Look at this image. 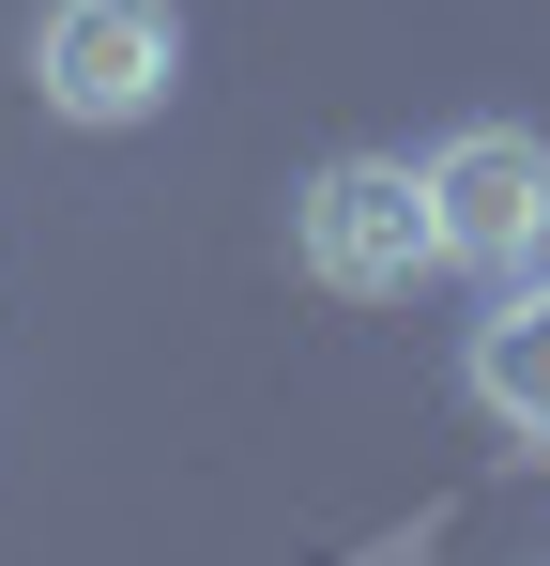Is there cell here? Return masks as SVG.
Listing matches in <instances>:
<instances>
[{
    "mask_svg": "<svg viewBox=\"0 0 550 566\" xmlns=\"http://www.w3.org/2000/svg\"><path fill=\"white\" fill-rule=\"evenodd\" d=\"M290 261L321 291H352V306H398V291L444 261V230H429V169H398V154H337V169H306L290 199Z\"/></svg>",
    "mask_w": 550,
    "mask_h": 566,
    "instance_id": "obj_1",
    "label": "cell"
},
{
    "mask_svg": "<svg viewBox=\"0 0 550 566\" xmlns=\"http://www.w3.org/2000/svg\"><path fill=\"white\" fill-rule=\"evenodd\" d=\"M429 230L458 276H550V138L536 123H458L429 154Z\"/></svg>",
    "mask_w": 550,
    "mask_h": 566,
    "instance_id": "obj_2",
    "label": "cell"
},
{
    "mask_svg": "<svg viewBox=\"0 0 550 566\" xmlns=\"http://www.w3.org/2000/svg\"><path fill=\"white\" fill-rule=\"evenodd\" d=\"M183 77V15L169 0H46V31H31V93L46 123H154Z\"/></svg>",
    "mask_w": 550,
    "mask_h": 566,
    "instance_id": "obj_3",
    "label": "cell"
},
{
    "mask_svg": "<svg viewBox=\"0 0 550 566\" xmlns=\"http://www.w3.org/2000/svg\"><path fill=\"white\" fill-rule=\"evenodd\" d=\"M458 382H474V413H489V429L550 444V276H505V291H489V322H474Z\"/></svg>",
    "mask_w": 550,
    "mask_h": 566,
    "instance_id": "obj_4",
    "label": "cell"
}]
</instances>
